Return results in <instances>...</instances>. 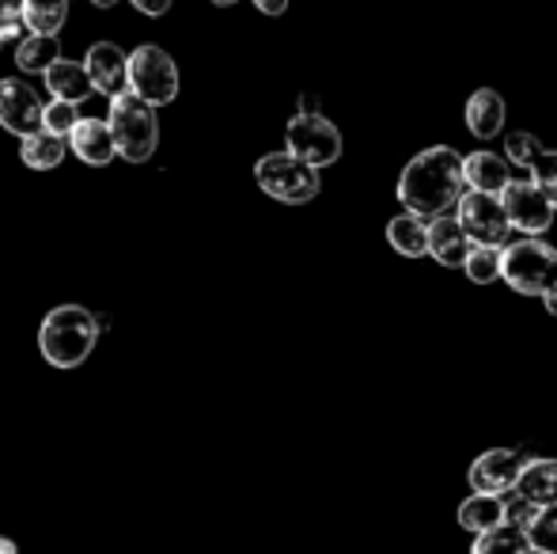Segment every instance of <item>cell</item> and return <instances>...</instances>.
I'll list each match as a JSON object with an SVG mask.
<instances>
[{
  "mask_svg": "<svg viewBox=\"0 0 557 554\" xmlns=\"http://www.w3.org/2000/svg\"><path fill=\"white\" fill-rule=\"evenodd\" d=\"M300 114H319L315 96H304V99H300Z\"/></svg>",
  "mask_w": 557,
  "mask_h": 554,
  "instance_id": "e575fe53",
  "label": "cell"
},
{
  "mask_svg": "<svg viewBox=\"0 0 557 554\" xmlns=\"http://www.w3.org/2000/svg\"><path fill=\"white\" fill-rule=\"evenodd\" d=\"M500 278L523 296H546L557 285V251L539 236H523L500 251Z\"/></svg>",
  "mask_w": 557,
  "mask_h": 554,
  "instance_id": "277c9868",
  "label": "cell"
},
{
  "mask_svg": "<svg viewBox=\"0 0 557 554\" xmlns=\"http://www.w3.org/2000/svg\"><path fill=\"white\" fill-rule=\"evenodd\" d=\"M470 251H474V244H470V236L462 232L459 217H436V221H429V255H433L441 267H467Z\"/></svg>",
  "mask_w": 557,
  "mask_h": 554,
  "instance_id": "4fadbf2b",
  "label": "cell"
},
{
  "mask_svg": "<svg viewBox=\"0 0 557 554\" xmlns=\"http://www.w3.org/2000/svg\"><path fill=\"white\" fill-rule=\"evenodd\" d=\"M462 168H467V186L470 190H482V194H505L508 183H512V171H508V163L500 160V156L493 152H474L462 160Z\"/></svg>",
  "mask_w": 557,
  "mask_h": 554,
  "instance_id": "2e32d148",
  "label": "cell"
},
{
  "mask_svg": "<svg viewBox=\"0 0 557 554\" xmlns=\"http://www.w3.org/2000/svg\"><path fill=\"white\" fill-rule=\"evenodd\" d=\"M535 520H539V505H531L528 497H520V494L505 497V525L531 532V525H535Z\"/></svg>",
  "mask_w": 557,
  "mask_h": 554,
  "instance_id": "f1b7e54d",
  "label": "cell"
},
{
  "mask_svg": "<svg viewBox=\"0 0 557 554\" xmlns=\"http://www.w3.org/2000/svg\"><path fill=\"white\" fill-rule=\"evenodd\" d=\"M99 331H103L99 316H91L81 304H61L38 327V349L53 369H76L96 349Z\"/></svg>",
  "mask_w": 557,
  "mask_h": 554,
  "instance_id": "7a4b0ae2",
  "label": "cell"
},
{
  "mask_svg": "<svg viewBox=\"0 0 557 554\" xmlns=\"http://www.w3.org/2000/svg\"><path fill=\"white\" fill-rule=\"evenodd\" d=\"M65 152H69V140L58 137V134H50V130H38V134H30V137L20 140L23 163H27V168H35V171L58 168V163L65 160Z\"/></svg>",
  "mask_w": 557,
  "mask_h": 554,
  "instance_id": "ffe728a7",
  "label": "cell"
},
{
  "mask_svg": "<svg viewBox=\"0 0 557 554\" xmlns=\"http://www.w3.org/2000/svg\"><path fill=\"white\" fill-rule=\"evenodd\" d=\"M255 178L270 198L285 206H304L319 194V168L296 160L293 152H270L255 163Z\"/></svg>",
  "mask_w": 557,
  "mask_h": 554,
  "instance_id": "5b68a950",
  "label": "cell"
},
{
  "mask_svg": "<svg viewBox=\"0 0 557 554\" xmlns=\"http://www.w3.org/2000/svg\"><path fill=\"white\" fill-rule=\"evenodd\" d=\"M91 4H96V8H111L114 0H91Z\"/></svg>",
  "mask_w": 557,
  "mask_h": 554,
  "instance_id": "74e56055",
  "label": "cell"
},
{
  "mask_svg": "<svg viewBox=\"0 0 557 554\" xmlns=\"http://www.w3.org/2000/svg\"><path fill=\"white\" fill-rule=\"evenodd\" d=\"M213 4H221V8H227V4H235V0H213Z\"/></svg>",
  "mask_w": 557,
  "mask_h": 554,
  "instance_id": "f35d334b",
  "label": "cell"
},
{
  "mask_svg": "<svg viewBox=\"0 0 557 554\" xmlns=\"http://www.w3.org/2000/svg\"><path fill=\"white\" fill-rule=\"evenodd\" d=\"M531 547L535 554H557V505L539 509V520L531 525Z\"/></svg>",
  "mask_w": 557,
  "mask_h": 554,
  "instance_id": "484cf974",
  "label": "cell"
},
{
  "mask_svg": "<svg viewBox=\"0 0 557 554\" xmlns=\"http://www.w3.org/2000/svg\"><path fill=\"white\" fill-rule=\"evenodd\" d=\"M111 134L117 145V156H125L129 163H145L160 145V122H156V107L145 103L137 91H122L111 99Z\"/></svg>",
  "mask_w": 557,
  "mask_h": 554,
  "instance_id": "3957f363",
  "label": "cell"
},
{
  "mask_svg": "<svg viewBox=\"0 0 557 554\" xmlns=\"http://www.w3.org/2000/svg\"><path fill=\"white\" fill-rule=\"evenodd\" d=\"M531 459L523 456L520 448H490L474 459L470 467V490L474 494H493V497H505L520 487V475Z\"/></svg>",
  "mask_w": 557,
  "mask_h": 554,
  "instance_id": "30bf717a",
  "label": "cell"
},
{
  "mask_svg": "<svg viewBox=\"0 0 557 554\" xmlns=\"http://www.w3.org/2000/svg\"><path fill=\"white\" fill-rule=\"evenodd\" d=\"M462 270H467V278L474 281V285H490V281L500 278V251H493V247H474Z\"/></svg>",
  "mask_w": 557,
  "mask_h": 554,
  "instance_id": "d4e9b609",
  "label": "cell"
},
{
  "mask_svg": "<svg viewBox=\"0 0 557 554\" xmlns=\"http://www.w3.org/2000/svg\"><path fill=\"white\" fill-rule=\"evenodd\" d=\"M462 186H467V168L462 156L451 145L421 148L398 175V201L421 221H436L459 209Z\"/></svg>",
  "mask_w": 557,
  "mask_h": 554,
  "instance_id": "6da1fadb",
  "label": "cell"
},
{
  "mask_svg": "<svg viewBox=\"0 0 557 554\" xmlns=\"http://www.w3.org/2000/svg\"><path fill=\"white\" fill-rule=\"evenodd\" d=\"M387 239L398 255L421 259V255H429V221H421V217H413V213L395 217V221L387 224Z\"/></svg>",
  "mask_w": 557,
  "mask_h": 554,
  "instance_id": "44dd1931",
  "label": "cell"
},
{
  "mask_svg": "<svg viewBox=\"0 0 557 554\" xmlns=\"http://www.w3.org/2000/svg\"><path fill=\"white\" fill-rule=\"evenodd\" d=\"M455 520H459V528H467V532H474V535L493 532V528L505 525V497H493V494L467 497V502L459 505V513H455Z\"/></svg>",
  "mask_w": 557,
  "mask_h": 554,
  "instance_id": "ac0fdd59",
  "label": "cell"
},
{
  "mask_svg": "<svg viewBox=\"0 0 557 554\" xmlns=\"http://www.w3.org/2000/svg\"><path fill=\"white\" fill-rule=\"evenodd\" d=\"M84 69H88L96 91H103V96L114 99V96H122V91H129V53H125L122 46L96 42L88 50V58H84Z\"/></svg>",
  "mask_w": 557,
  "mask_h": 554,
  "instance_id": "7c38bea8",
  "label": "cell"
},
{
  "mask_svg": "<svg viewBox=\"0 0 557 554\" xmlns=\"http://www.w3.org/2000/svg\"><path fill=\"white\" fill-rule=\"evenodd\" d=\"M285 148L311 168H326L342 156V134L323 114H296L285 130Z\"/></svg>",
  "mask_w": 557,
  "mask_h": 554,
  "instance_id": "ba28073f",
  "label": "cell"
},
{
  "mask_svg": "<svg viewBox=\"0 0 557 554\" xmlns=\"http://www.w3.org/2000/svg\"><path fill=\"white\" fill-rule=\"evenodd\" d=\"M58 61H61L58 35H30L15 46V65H20L23 73H42L46 76Z\"/></svg>",
  "mask_w": 557,
  "mask_h": 554,
  "instance_id": "7402d4cb",
  "label": "cell"
},
{
  "mask_svg": "<svg viewBox=\"0 0 557 554\" xmlns=\"http://www.w3.org/2000/svg\"><path fill=\"white\" fill-rule=\"evenodd\" d=\"M65 15H69V0H27V27L35 35H58L65 27Z\"/></svg>",
  "mask_w": 557,
  "mask_h": 554,
  "instance_id": "cb8c5ba5",
  "label": "cell"
},
{
  "mask_svg": "<svg viewBox=\"0 0 557 554\" xmlns=\"http://www.w3.org/2000/svg\"><path fill=\"white\" fill-rule=\"evenodd\" d=\"M46 88L53 99H65V103H84V99L96 91L88 69L76 65V61H58V65L46 73Z\"/></svg>",
  "mask_w": 557,
  "mask_h": 554,
  "instance_id": "d6986e66",
  "label": "cell"
},
{
  "mask_svg": "<svg viewBox=\"0 0 557 554\" xmlns=\"http://www.w3.org/2000/svg\"><path fill=\"white\" fill-rule=\"evenodd\" d=\"M505 148H508V160L520 163V168H528V171H535V163L543 160V145H539V137L523 134V130L520 134H508Z\"/></svg>",
  "mask_w": 557,
  "mask_h": 554,
  "instance_id": "4316f807",
  "label": "cell"
},
{
  "mask_svg": "<svg viewBox=\"0 0 557 554\" xmlns=\"http://www.w3.org/2000/svg\"><path fill=\"white\" fill-rule=\"evenodd\" d=\"M255 8H258V12H265V15H281L288 8V0H255Z\"/></svg>",
  "mask_w": 557,
  "mask_h": 554,
  "instance_id": "d6a6232c",
  "label": "cell"
},
{
  "mask_svg": "<svg viewBox=\"0 0 557 554\" xmlns=\"http://www.w3.org/2000/svg\"><path fill=\"white\" fill-rule=\"evenodd\" d=\"M133 8L145 15H163L171 8V0H133Z\"/></svg>",
  "mask_w": 557,
  "mask_h": 554,
  "instance_id": "1f68e13d",
  "label": "cell"
},
{
  "mask_svg": "<svg viewBox=\"0 0 557 554\" xmlns=\"http://www.w3.org/2000/svg\"><path fill=\"white\" fill-rule=\"evenodd\" d=\"M531 178H535V183L543 186L546 198H550V201H554V209H557V152H543V160L535 163Z\"/></svg>",
  "mask_w": 557,
  "mask_h": 554,
  "instance_id": "f546056e",
  "label": "cell"
},
{
  "mask_svg": "<svg viewBox=\"0 0 557 554\" xmlns=\"http://www.w3.org/2000/svg\"><path fill=\"white\" fill-rule=\"evenodd\" d=\"M508 209V221L520 236H543L546 229L554 224V201L546 198V190L535 183V178H512L508 190L500 194Z\"/></svg>",
  "mask_w": 557,
  "mask_h": 554,
  "instance_id": "9c48e42d",
  "label": "cell"
},
{
  "mask_svg": "<svg viewBox=\"0 0 557 554\" xmlns=\"http://www.w3.org/2000/svg\"><path fill=\"white\" fill-rule=\"evenodd\" d=\"M69 148H73L84 163H91V168H103V163H111L114 152H117L111 122H107V119H81V126H76L73 137H69Z\"/></svg>",
  "mask_w": 557,
  "mask_h": 554,
  "instance_id": "5bb4252c",
  "label": "cell"
},
{
  "mask_svg": "<svg viewBox=\"0 0 557 554\" xmlns=\"http://www.w3.org/2000/svg\"><path fill=\"white\" fill-rule=\"evenodd\" d=\"M543 304H546V311H550V316H557V285L543 296Z\"/></svg>",
  "mask_w": 557,
  "mask_h": 554,
  "instance_id": "d590c367",
  "label": "cell"
},
{
  "mask_svg": "<svg viewBox=\"0 0 557 554\" xmlns=\"http://www.w3.org/2000/svg\"><path fill=\"white\" fill-rule=\"evenodd\" d=\"M455 217H459L462 232H467L474 247H493V251H505V247L512 244V239H508V236H512V221H508V209H505V201H500L497 194H482V190L462 194Z\"/></svg>",
  "mask_w": 557,
  "mask_h": 554,
  "instance_id": "8992f818",
  "label": "cell"
},
{
  "mask_svg": "<svg viewBox=\"0 0 557 554\" xmlns=\"http://www.w3.org/2000/svg\"><path fill=\"white\" fill-rule=\"evenodd\" d=\"M81 126V114H76V103H65V99H50L46 107V130L58 137H73V130Z\"/></svg>",
  "mask_w": 557,
  "mask_h": 554,
  "instance_id": "83f0119b",
  "label": "cell"
},
{
  "mask_svg": "<svg viewBox=\"0 0 557 554\" xmlns=\"http://www.w3.org/2000/svg\"><path fill=\"white\" fill-rule=\"evenodd\" d=\"M23 35V27L20 23H4V27H0V46H8V42H15V38Z\"/></svg>",
  "mask_w": 557,
  "mask_h": 554,
  "instance_id": "836d02e7",
  "label": "cell"
},
{
  "mask_svg": "<svg viewBox=\"0 0 557 554\" xmlns=\"http://www.w3.org/2000/svg\"><path fill=\"white\" fill-rule=\"evenodd\" d=\"M129 88L152 107L175 103L178 96L175 58L168 50H160V46H137L129 53Z\"/></svg>",
  "mask_w": 557,
  "mask_h": 554,
  "instance_id": "52a82bcc",
  "label": "cell"
},
{
  "mask_svg": "<svg viewBox=\"0 0 557 554\" xmlns=\"http://www.w3.org/2000/svg\"><path fill=\"white\" fill-rule=\"evenodd\" d=\"M0 554H20L15 551V540H4V535H0Z\"/></svg>",
  "mask_w": 557,
  "mask_h": 554,
  "instance_id": "8d00e7d4",
  "label": "cell"
},
{
  "mask_svg": "<svg viewBox=\"0 0 557 554\" xmlns=\"http://www.w3.org/2000/svg\"><path fill=\"white\" fill-rule=\"evenodd\" d=\"M470 554H535V547H531V535L523 532V528L500 525V528H493V532L478 535Z\"/></svg>",
  "mask_w": 557,
  "mask_h": 554,
  "instance_id": "603a6c76",
  "label": "cell"
},
{
  "mask_svg": "<svg viewBox=\"0 0 557 554\" xmlns=\"http://www.w3.org/2000/svg\"><path fill=\"white\" fill-rule=\"evenodd\" d=\"M23 12H27V0H0V20L4 23H15Z\"/></svg>",
  "mask_w": 557,
  "mask_h": 554,
  "instance_id": "4dcf8cb0",
  "label": "cell"
},
{
  "mask_svg": "<svg viewBox=\"0 0 557 554\" xmlns=\"http://www.w3.org/2000/svg\"><path fill=\"white\" fill-rule=\"evenodd\" d=\"M516 494L528 497V502L539 505V509L557 505V459H531V464L523 467Z\"/></svg>",
  "mask_w": 557,
  "mask_h": 554,
  "instance_id": "e0dca14e",
  "label": "cell"
},
{
  "mask_svg": "<svg viewBox=\"0 0 557 554\" xmlns=\"http://www.w3.org/2000/svg\"><path fill=\"white\" fill-rule=\"evenodd\" d=\"M467 130L478 140H493L505 130V99L493 88H478L467 103Z\"/></svg>",
  "mask_w": 557,
  "mask_h": 554,
  "instance_id": "9a60e30c",
  "label": "cell"
},
{
  "mask_svg": "<svg viewBox=\"0 0 557 554\" xmlns=\"http://www.w3.org/2000/svg\"><path fill=\"white\" fill-rule=\"evenodd\" d=\"M0 126L20 140L46 130V107L38 103L35 88H27V84L15 81V76L0 81Z\"/></svg>",
  "mask_w": 557,
  "mask_h": 554,
  "instance_id": "8fae6325",
  "label": "cell"
}]
</instances>
